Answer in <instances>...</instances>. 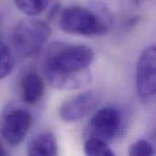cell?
I'll return each mask as SVG.
<instances>
[{
  "label": "cell",
  "instance_id": "6da1fadb",
  "mask_svg": "<svg viewBox=\"0 0 156 156\" xmlns=\"http://www.w3.org/2000/svg\"><path fill=\"white\" fill-rule=\"evenodd\" d=\"M94 59L92 49L87 45L55 44L44 61V76H69L85 72Z\"/></svg>",
  "mask_w": 156,
  "mask_h": 156
},
{
  "label": "cell",
  "instance_id": "7a4b0ae2",
  "mask_svg": "<svg viewBox=\"0 0 156 156\" xmlns=\"http://www.w3.org/2000/svg\"><path fill=\"white\" fill-rule=\"evenodd\" d=\"M59 27L65 33L84 37L101 36L110 28L92 8L79 5L69 6L61 12Z\"/></svg>",
  "mask_w": 156,
  "mask_h": 156
},
{
  "label": "cell",
  "instance_id": "3957f363",
  "mask_svg": "<svg viewBox=\"0 0 156 156\" xmlns=\"http://www.w3.org/2000/svg\"><path fill=\"white\" fill-rule=\"evenodd\" d=\"M51 35L49 25L40 19H24L17 23L12 34V43L23 57H30L45 45Z\"/></svg>",
  "mask_w": 156,
  "mask_h": 156
},
{
  "label": "cell",
  "instance_id": "277c9868",
  "mask_svg": "<svg viewBox=\"0 0 156 156\" xmlns=\"http://www.w3.org/2000/svg\"><path fill=\"white\" fill-rule=\"evenodd\" d=\"M121 127V116L115 107L106 106L90 118L86 131L87 139H98L110 142L118 135Z\"/></svg>",
  "mask_w": 156,
  "mask_h": 156
},
{
  "label": "cell",
  "instance_id": "5b68a950",
  "mask_svg": "<svg viewBox=\"0 0 156 156\" xmlns=\"http://www.w3.org/2000/svg\"><path fill=\"white\" fill-rule=\"evenodd\" d=\"M135 84L142 98L156 94V45L149 46L141 53L136 65Z\"/></svg>",
  "mask_w": 156,
  "mask_h": 156
},
{
  "label": "cell",
  "instance_id": "8992f818",
  "mask_svg": "<svg viewBox=\"0 0 156 156\" xmlns=\"http://www.w3.org/2000/svg\"><path fill=\"white\" fill-rule=\"evenodd\" d=\"M33 124V117L26 110H10L3 118L1 134L10 146H17L24 141Z\"/></svg>",
  "mask_w": 156,
  "mask_h": 156
},
{
  "label": "cell",
  "instance_id": "52a82bcc",
  "mask_svg": "<svg viewBox=\"0 0 156 156\" xmlns=\"http://www.w3.org/2000/svg\"><path fill=\"white\" fill-rule=\"evenodd\" d=\"M100 97L92 90L72 95L59 107V116L66 122H75L86 116L98 105Z\"/></svg>",
  "mask_w": 156,
  "mask_h": 156
},
{
  "label": "cell",
  "instance_id": "ba28073f",
  "mask_svg": "<svg viewBox=\"0 0 156 156\" xmlns=\"http://www.w3.org/2000/svg\"><path fill=\"white\" fill-rule=\"evenodd\" d=\"M19 93L25 103L36 105L45 94V83L37 73H27L20 80Z\"/></svg>",
  "mask_w": 156,
  "mask_h": 156
},
{
  "label": "cell",
  "instance_id": "9c48e42d",
  "mask_svg": "<svg viewBox=\"0 0 156 156\" xmlns=\"http://www.w3.org/2000/svg\"><path fill=\"white\" fill-rule=\"evenodd\" d=\"M56 135L50 131L36 134L28 145V156H58Z\"/></svg>",
  "mask_w": 156,
  "mask_h": 156
},
{
  "label": "cell",
  "instance_id": "30bf717a",
  "mask_svg": "<svg viewBox=\"0 0 156 156\" xmlns=\"http://www.w3.org/2000/svg\"><path fill=\"white\" fill-rule=\"evenodd\" d=\"M17 8L29 16L41 14L51 0H14Z\"/></svg>",
  "mask_w": 156,
  "mask_h": 156
},
{
  "label": "cell",
  "instance_id": "8fae6325",
  "mask_svg": "<svg viewBox=\"0 0 156 156\" xmlns=\"http://www.w3.org/2000/svg\"><path fill=\"white\" fill-rule=\"evenodd\" d=\"M84 153L86 156H115L106 142L98 139H87Z\"/></svg>",
  "mask_w": 156,
  "mask_h": 156
},
{
  "label": "cell",
  "instance_id": "7c38bea8",
  "mask_svg": "<svg viewBox=\"0 0 156 156\" xmlns=\"http://www.w3.org/2000/svg\"><path fill=\"white\" fill-rule=\"evenodd\" d=\"M0 48V77L5 78L12 72L15 62L13 54L9 47L5 44V42H1Z\"/></svg>",
  "mask_w": 156,
  "mask_h": 156
},
{
  "label": "cell",
  "instance_id": "4fadbf2b",
  "mask_svg": "<svg viewBox=\"0 0 156 156\" xmlns=\"http://www.w3.org/2000/svg\"><path fill=\"white\" fill-rule=\"evenodd\" d=\"M128 154L129 156H153L154 148L147 140L139 139L130 145Z\"/></svg>",
  "mask_w": 156,
  "mask_h": 156
},
{
  "label": "cell",
  "instance_id": "5bb4252c",
  "mask_svg": "<svg viewBox=\"0 0 156 156\" xmlns=\"http://www.w3.org/2000/svg\"><path fill=\"white\" fill-rule=\"evenodd\" d=\"M0 156H8L6 149L3 146H1V148H0Z\"/></svg>",
  "mask_w": 156,
  "mask_h": 156
},
{
  "label": "cell",
  "instance_id": "9a60e30c",
  "mask_svg": "<svg viewBox=\"0 0 156 156\" xmlns=\"http://www.w3.org/2000/svg\"><path fill=\"white\" fill-rule=\"evenodd\" d=\"M132 3H134V4H136V5H139V4H141L143 0H131Z\"/></svg>",
  "mask_w": 156,
  "mask_h": 156
},
{
  "label": "cell",
  "instance_id": "2e32d148",
  "mask_svg": "<svg viewBox=\"0 0 156 156\" xmlns=\"http://www.w3.org/2000/svg\"><path fill=\"white\" fill-rule=\"evenodd\" d=\"M154 135H155V137H156V128H155V130H154Z\"/></svg>",
  "mask_w": 156,
  "mask_h": 156
}]
</instances>
